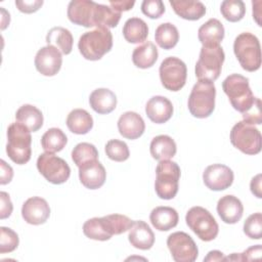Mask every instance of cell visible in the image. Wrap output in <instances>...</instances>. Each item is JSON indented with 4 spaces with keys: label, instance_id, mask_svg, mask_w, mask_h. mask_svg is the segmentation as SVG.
Segmentation results:
<instances>
[{
    "label": "cell",
    "instance_id": "cell-1",
    "mask_svg": "<svg viewBox=\"0 0 262 262\" xmlns=\"http://www.w3.org/2000/svg\"><path fill=\"white\" fill-rule=\"evenodd\" d=\"M67 13L71 23L85 28H115L121 18V13L111 6L98 4L91 0L71 1Z\"/></svg>",
    "mask_w": 262,
    "mask_h": 262
},
{
    "label": "cell",
    "instance_id": "cell-2",
    "mask_svg": "<svg viewBox=\"0 0 262 262\" xmlns=\"http://www.w3.org/2000/svg\"><path fill=\"white\" fill-rule=\"evenodd\" d=\"M113 47V35L105 27L85 32L79 39L78 48L85 59L99 60Z\"/></svg>",
    "mask_w": 262,
    "mask_h": 262
},
{
    "label": "cell",
    "instance_id": "cell-3",
    "mask_svg": "<svg viewBox=\"0 0 262 262\" xmlns=\"http://www.w3.org/2000/svg\"><path fill=\"white\" fill-rule=\"evenodd\" d=\"M31 131L19 124L12 123L7 129L6 152L9 159L17 165L27 164L32 155Z\"/></svg>",
    "mask_w": 262,
    "mask_h": 262
},
{
    "label": "cell",
    "instance_id": "cell-4",
    "mask_svg": "<svg viewBox=\"0 0 262 262\" xmlns=\"http://www.w3.org/2000/svg\"><path fill=\"white\" fill-rule=\"evenodd\" d=\"M222 89L232 107L242 114L248 112L256 100L250 88L249 79L239 74H231L226 77L222 82Z\"/></svg>",
    "mask_w": 262,
    "mask_h": 262
},
{
    "label": "cell",
    "instance_id": "cell-5",
    "mask_svg": "<svg viewBox=\"0 0 262 262\" xmlns=\"http://www.w3.org/2000/svg\"><path fill=\"white\" fill-rule=\"evenodd\" d=\"M216 88L214 82L199 80L192 87L188 97V111L198 118H208L215 108Z\"/></svg>",
    "mask_w": 262,
    "mask_h": 262
},
{
    "label": "cell",
    "instance_id": "cell-6",
    "mask_svg": "<svg viewBox=\"0 0 262 262\" xmlns=\"http://www.w3.org/2000/svg\"><path fill=\"white\" fill-rule=\"evenodd\" d=\"M233 52L248 72H255L261 67V48L258 38L249 32L241 33L233 42Z\"/></svg>",
    "mask_w": 262,
    "mask_h": 262
},
{
    "label": "cell",
    "instance_id": "cell-7",
    "mask_svg": "<svg viewBox=\"0 0 262 262\" xmlns=\"http://www.w3.org/2000/svg\"><path fill=\"white\" fill-rule=\"evenodd\" d=\"M155 190L162 200H172L178 192L180 167L170 160L160 161L156 168Z\"/></svg>",
    "mask_w": 262,
    "mask_h": 262
},
{
    "label": "cell",
    "instance_id": "cell-8",
    "mask_svg": "<svg viewBox=\"0 0 262 262\" xmlns=\"http://www.w3.org/2000/svg\"><path fill=\"white\" fill-rule=\"evenodd\" d=\"M225 59L223 48L218 46H203L195 63V76L199 80L214 82L221 74Z\"/></svg>",
    "mask_w": 262,
    "mask_h": 262
},
{
    "label": "cell",
    "instance_id": "cell-9",
    "mask_svg": "<svg viewBox=\"0 0 262 262\" xmlns=\"http://www.w3.org/2000/svg\"><path fill=\"white\" fill-rule=\"evenodd\" d=\"M185 221L187 226L204 242H211L218 234L219 226L215 218L203 207L190 208L185 215Z\"/></svg>",
    "mask_w": 262,
    "mask_h": 262
},
{
    "label": "cell",
    "instance_id": "cell-10",
    "mask_svg": "<svg viewBox=\"0 0 262 262\" xmlns=\"http://www.w3.org/2000/svg\"><path fill=\"white\" fill-rule=\"evenodd\" d=\"M261 133L252 124L237 122L230 131L231 144L246 155H257L261 151Z\"/></svg>",
    "mask_w": 262,
    "mask_h": 262
},
{
    "label": "cell",
    "instance_id": "cell-11",
    "mask_svg": "<svg viewBox=\"0 0 262 262\" xmlns=\"http://www.w3.org/2000/svg\"><path fill=\"white\" fill-rule=\"evenodd\" d=\"M37 169L47 181L53 184L64 183L71 175L70 166L63 159L46 151L38 157Z\"/></svg>",
    "mask_w": 262,
    "mask_h": 262
},
{
    "label": "cell",
    "instance_id": "cell-12",
    "mask_svg": "<svg viewBox=\"0 0 262 262\" xmlns=\"http://www.w3.org/2000/svg\"><path fill=\"white\" fill-rule=\"evenodd\" d=\"M162 85L170 91H179L186 82V64L178 57L169 56L165 58L159 69Z\"/></svg>",
    "mask_w": 262,
    "mask_h": 262
},
{
    "label": "cell",
    "instance_id": "cell-13",
    "mask_svg": "<svg viewBox=\"0 0 262 262\" xmlns=\"http://www.w3.org/2000/svg\"><path fill=\"white\" fill-rule=\"evenodd\" d=\"M167 246L176 262H193L199 255L198 247L192 237L183 231L171 233L167 238Z\"/></svg>",
    "mask_w": 262,
    "mask_h": 262
},
{
    "label": "cell",
    "instance_id": "cell-14",
    "mask_svg": "<svg viewBox=\"0 0 262 262\" xmlns=\"http://www.w3.org/2000/svg\"><path fill=\"white\" fill-rule=\"evenodd\" d=\"M62 63L61 52L52 45H47L38 50L35 56V67L37 71L47 77L56 75Z\"/></svg>",
    "mask_w": 262,
    "mask_h": 262
},
{
    "label": "cell",
    "instance_id": "cell-15",
    "mask_svg": "<svg viewBox=\"0 0 262 262\" xmlns=\"http://www.w3.org/2000/svg\"><path fill=\"white\" fill-rule=\"evenodd\" d=\"M232 170L222 164H213L208 166L203 173L205 185L215 191H220L231 186L233 182Z\"/></svg>",
    "mask_w": 262,
    "mask_h": 262
},
{
    "label": "cell",
    "instance_id": "cell-16",
    "mask_svg": "<svg viewBox=\"0 0 262 262\" xmlns=\"http://www.w3.org/2000/svg\"><path fill=\"white\" fill-rule=\"evenodd\" d=\"M21 216L29 224H43L50 216L49 205L46 200L40 196H32L24 203L21 207Z\"/></svg>",
    "mask_w": 262,
    "mask_h": 262
},
{
    "label": "cell",
    "instance_id": "cell-17",
    "mask_svg": "<svg viewBox=\"0 0 262 262\" xmlns=\"http://www.w3.org/2000/svg\"><path fill=\"white\" fill-rule=\"evenodd\" d=\"M79 168L80 182L88 189L101 187L106 179V172L98 160H91L82 164Z\"/></svg>",
    "mask_w": 262,
    "mask_h": 262
},
{
    "label": "cell",
    "instance_id": "cell-18",
    "mask_svg": "<svg viewBox=\"0 0 262 262\" xmlns=\"http://www.w3.org/2000/svg\"><path fill=\"white\" fill-rule=\"evenodd\" d=\"M173 104L165 96H152L145 104V113L148 119L156 124H163L173 115Z\"/></svg>",
    "mask_w": 262,
    "mask_h": 262
},
{
    "label": "cell",
    "instance_id": "cell-19",
    "mask_svg": "<svg viewBox=\"0 0 262 262\" xmlns=\"http://www.w3.org/2000/svg\"><path fill=\"white\" fill-rule=\"evenodd\" d=\"M217 213L224 223L234 224L242 219L244 207L239 199L232 194H227L219 199Z\"/></svg>",
    "mask_w": 262,
    "mask_h": 262
},
{
    "label": "cell",
    "instance_id": "cell-20",
    "mask_svg": "<svg viewBox=\"0 0 262 262\" xmlns=\"http://www.w3.org/2000/svg\"><path fill=\"white\" fill-rule=\"evenodd\" d=\"M118 130L123 137L133 140L143 134L145 124L141 116L137 113L126 112L118 120Z\"/></svg>",
    "mask_w": 262,
    "mask_h": 262
},
{
    "label": "cell",
    "instance_id": "cell-21",
    "mask_svg": "<svg viewBox=\"0 0 262 262\" xmlns=\"http://www.w3.org/2000/svg\"><path fill=\"white\" fill-rule=\"evenodd\" d=\"M128 239L136 249L149 250L154 246L155 234L146 222L136 220L129 229Z\"/></svg>",
    "mask_w": 262,
    "mask_h": 262
},
{
    "label": "cell",
    "instance_id": "cell-22",
    "mask_svg": "<svg viewBox=\"0 0 262 262\" xmlns=\"http://www.w3.org/2000/svg\"><path fill=\"white\" fill-rule=\"evenodd\" d=\"M90 106L100 115L112 113L117 106L116 94L107 88H98L91 92L89 96Z\"/></svg>",
    "mask_w": 262,
    "mask_h": 262
},
{
    "label": "cell",
    "instance_id": "cell-23",
    "mask_svg": "<svg viewBox=\"0 0 262 262\" xmlns=\"http://www.w3.org/2000/svg\"><path fill=\"white\" fill-rule=\"evenodd\" d=\"M198 37L203 46H218L224 38V27L217 18H210L200 27Z\"/></svg>",
    "mask_w": 262,
    "mask_h": 262
},
{
    "label": "cell",
    "instance_id": "cell-24",
    "mask_svg": "<svg viewBox=\"0 0 262 262\" xmlns=\"http://www.w3.org/2000/svg\"><path fill=\"white\" fill-rule=\"evenodd\" d=\"M152 226L160 231H168L178 224L177 211L171 207H156L149 215Z\"/></svg>",
    "mask_w": 262,
    "mask_h": 262
},
{
    "label": "cell",
    "instance_id": "cell-25",
    "mask_svg": "<svg viewBox=\"0 0 262 262\" xmlns=\"http://www.w3.org/2000/svg\"><path fill=\"white\" fill-rule=\"evenodd\" d=\"M169 3L178 16L187 20H198L206 14V6L201 1L170 0Z\"/></svg>",
    "mask_w": 262,
    "mask_h": 262
},
{
    "label": "cell",
    "instance_id": "cell-26",
    "mask_svg": "<svg viewBox=\"0 0 262 262\" xmlns=\"http://www.w3.org/2000/svg\"><path fill=\"white\" fill-rule=\"evenodd\" d=\"M150 155L155 160H170L176 154L177 147L174 139L168 135H158L152 138L149 145Z\"/></svg>",
    "mask_w": 262,
    "mask_h": 262
},
{
    "label": "cell",
    "instance_id": "cell-27",
    "mask_svg": "<svg viewBox=\"0 0 262 262\" xmlns=\"http://www.w3.org/2000/svg\"><path fill=\"white\" fill-rule=\"evenodd\" d=\"M15 119L31 132L38 131L43 126L44 120L42 112L32 104L21 105L15 113Z\"/></svg>",
    "mask_w": 262,
    "mask_h": 262
},
{
    "label": "cell",
    "instance_id": "cell-28",
    "mask_svg": "<svg viewBox=\"0 0 262 262\" xmlns=\"http://www.w3.org/2000/svg\"><path fill=\"white\" fill-rule=\"evenodd\" d=\"M67 126L72 133L83 135L92 129L93 119L87 111L75 108L68 115Z\"/></svg>",
    "mask_w": 262,
    "mask_h": 262
},
{
    "label": "cell",
    "instance_id": "cell-29",
    "mask_svg": "<svg viewBox=\"0 0 262 262\" xmlns=\"http://www.w3.org/2000/svg\"><path fill=\"white\" fill-rule=\"evenodd\" d=\"M46 42L48 45L56 47L61 54L68 55L73 49V35L72 33L62 27H54L50 29L46 35Z\"/></svg>",
    "mask_w": 262,
    "mask_h": 262
},
{
    "label": "cell",
    "instance_id": "cell-30",
    "mask_svg": "<svg viewBox=\"0 0 262 262\" xmlns=\"http://www.w3.org/2000/svg\"><path fill=\"white\" fill-rule=\"evenodd\" d=\"M123 36L129 43H142L148 36V27L146 23L139 17L128 18L123 27Z\"/></svg>",
    "mask_w": 262,
    "mask_h": 262
},
{
    "label": "cell",
    "instance_id": "cell-31",
    "mask_svg": "<svg viewBox=\"0 0 262 262\" xmlns=\"http://www.w3.org/2000/svg\"><path fill=\"white\" fill-rule=\"evenodd\" d=\"M158 56L159 53L156 45L150 41H146L134 48L132 61L139 69H148L156 63Z\"/></svg>",
    "mask_w": 262,
    "mask_h": 262
},
{
    "label": "cell",
    "instance_id": "cell-32",
    "mask_svg": "<svg viewBox=\"0 0 262 262\" xmlns=\"http://www.w3.org/2000/svg\"><path fill=\"white\" fill-rule=\"evenodd\" d=\"M155 39L157 44L166 50L172 49L176 46L179 40V33L177 28L171 23L161 24L155 33Z\"/></svg>",
    "mask_w": 262,
    "mask_h": 262
},
{
    "label": "cell",
    "instance_id": "cell-33",
    "mask_svg": "<svg viewBox=\"0 0 262 262\" xmlns=\"http://www.w3.org/2000/svg\"><path fill=\"white\" fill-rule=\"evenodd\" d=\"M68 142V137L59 128L48 129L41 138V145L46 152L60 151Z\"/></svg>",
    "mask_w": 262,
    "mask_h": 262
},
{
    "label": "cell",
    "instance_id": "cell-34",
    "mask_svg": "<svg viewBox=\"0 0 262 262\" xmlns=\"http://www.w3.org/2000/svg\"><path fill=\"white\" fill-rule=\"evenodd\" d=\"M104 227L110 235L122 234L125 231L129 230L133 224V220L129 217L121 214H111L101 217Z\"/></svg>",
    "mask_w": 262,
    "mask_h": 262
},
{
    "label": "cell",
    "instance_id": "cell-35",
    "mask_svg": "<svg viewBox=\"0 0 262 262\" xmlns=\"http://www.w3.org/2000/svg\"><path fill=\"white\" fill-rule=\"evenodd\" d=\"M220 11L226 20L236 23L244 18L246 6L242 0H225L221 3Z\"/></svg>",
    "mask_w": 262,
    "mask_h": 262
},
{
    "label": "cell",
    "instance_id": "cell-36",
    "mask_svg": "<svg viewBox=\"0 0 262 262\" xmlns=\"http://www.w3.org/2000/svg\"><path fill=\"white\" fill-rule=\"evenodd\" d=\"M83 232L84 234L91 239L95 241H108L112 236L107 233L104 224L102 222L101 217H94L91 219H88L83 224Z\"/></svg>",
    "mask_w": 262,
    "mask_h": 262
},
{
    "label": "cell",
    "instance_id": "cell-37",
    "mask_svg": "<svg viewBox=\"0 0 262 262\" xmlns=\"http://www.w3.org/2000/svg\"><path fill=\"white\" fill-rule=\"evenodd\" d=\"M72 160L77 167H80L82 164L88 161L98 160V151L93 144L88 142H81L73 148Z\"/></svg>",
    "mask_w": 262,
    "mask_h": 262
},
{
    "label": "cell",
    "instance_id": "cell-38",
    "mask_svg": "<svg viewBox=\"0 0 262 262\" xmlns=\"http://www.w3.org/2000/svg\"><path fill=\"white\" fill-rule=\"evenodd\" d=\"M104 150L108 159L115 162H124L130 156V151L126 142L119 139L108 140L104 146Z\"/></svg>",
    "mask_w": 262,
    "mask_h": 262
},
{
    "label": "cell",
    "instance_id": "cell-39",
    "mask_svg": "<svg viewBox=\"0 0 262 262\" xmlns=\"http://www.w3.org/2000/svg\"><path fill=\"white\" fill-rule=\"evenodd\" d=\"M245 234L252 239L262 237V214L260 212L250 215L244 223Z\"/></svg>",
    "mask_w": 262,
    "mask_h": 262
},
{
    "label": "cell",
    "instance_id": "cell-40",
    "mask_svg": "<svg viewBox=\"0 0 262 262\" xmlns=\"http://www.w3.org/2000/svg\"><path fill=\"white\" fill-rule=\"evenodd\" d=\"M0 232H1L0 253L4 254V253L13 252L17 248L19 243L17 233L11 228L4 227V226L0 228Z\"/></svg>",
    "mask_w": 262,
    "mask_h": 262
},
{
    "label": "cell",
    "instance_id": "cell-41",
    "mask_svg": "<svg viewBox=\"0 0 262 262\" xmlns=\"http://www.w3.org/2000/svg\"><path fill=\"white\" fill-rule=\"evenodd\" d=\"M141 11L149 18H159L165 12V5L161 0H144L141 3Z\"/></svg>",
    "mask_w": 262,
    "mask_h": 262
},
{
    "label": "cell",
    "instance_id": "cell-42",
    "mask_svg": "<svg viewBox=\"0 0 262 262\" xmlns=\"http://www.w3.org/2000/svg\"><path fill=\"white\" fill-rule=\"evenodd\" d=\"M243 121L252 125H260L262 123V113H261V100L256 97L253 106L246 113L243 114Z\"/></svg>",
    "mask_w": 262,
    "mask_h": 262
},
{
    "label": "cell",
    "instance_id": "cell-43",
    "mask_svg": "<svg viewBox=\"0 0 262 262\" xmlns=\"http://www.w3.org/2000/svg\"><path fill=\"white\" fill-rule=\"evenodd\" d=\"M43 5V0H16L15 6L20 12L24 13H33L39 10Z\"/></svg>",
    "mask_w": 262,
    "mask_h": 262
},
{
    "label": "cell",
    "instance_id": "cell-44",
    "mask_svg": "<svg viewBox=\"0 0 262 262\" xmlns=\"http://www.w3.org/2000/svg\"><path fill=\"white\" fill-rule=\"evenodd\" d=\"M0 200H1V206H0V218L5 219L8 218L13 210L12 203L10 201L9 194L5 191L0 192Z\"/></svg>",
    "mask_w": 262,
    "mask_h": 262
},
{
    "label": "cell",
    "instance_id": "cell-45",
    "mask_svg": "<svg viewBox=\"0 0 262 262\" xmlns=\"http://www.w3.org/2000/svg\"><path fill=\"white\" fill-rule=\"evenodd\" d=\"M0 166H1L0 184L4 185V184H7L11 181V179L13 177V170L8 164H6V162L4 160L0 161Z\"/></svg>",
    "mask_w": 262,
    "mask_h": 262
},
{
    "label": "cell",
    "instance_id": "cell-46",
    "mask_svg": "<svg viewBox=\"0 0 262 262\" xmlns=\"http://www.w3.org/2000/svg\"><path fill=\"white\" fill-rule=\"evenodd\" d=\"M261 253H262L261 245H256V246H253L251 248H248L244 253L241 254L242 261H244V260L249 261V260H254V259H260Z\"/></svg>",
    "mask_w": 262,
    "mask_h": 262
},
{
    "label": "cell",
    "instance_id": "cell-47",
    "mask_svg": "<svg viewBox=\"0 0 262 262\" xmlns=\"http://www.w3.org/2000/svg\"><path fill=\"white\" fill-rule=\"evenodd\" d=\"M111 7L113 9H115L116 11L118 12H122V11H128L130 10L134 4H135V1H131V0H120V1H117V0H111L108 1Z\"/></svg>",
    "mask_w": 262,
    "mask_h": 262
},
{
    "label": "cell",
    "instance_id": "cell-48",
    "mask_svg": "<svg viewBox=\"0 0 262 262\" xmlns=\"http://www.w3.org/2000/svg\"><path fill=\"white\" fill-rule=\"evenodd\" d=\"M261 174H257L255 177L252 178L251 183H250V188L252 193L258 198L261 199L262 198V191H261Z\"/></svg>",
    "mask_w": 262,
    "mask_h": 262
},
{
    "label": "cell",
    "instance_id": "cell-49",
    "mask_svg": "<svg viewBox=\"0 0 262 262\" xmlns=\"http://www.w3.org/2000/svg\"><path fill=\"white\" fill-rule=\"evenodd\" d=\"M207 261H225V257L222 252L218 250H213L208 253V255L204 258V262Z\"/></svg>",
    "mask_w": 262,
    "mask_h": 262
},
{
    "label": "cell",
    "instance_id": "cell-50",
    "mask_svg": "<svg viewBox=\"0 0 262 262\" xmlns=\"http://www.w3.org/2000/svg\"><path fill=\"white\" fill-rule=\"evenodd\" d=\"M252 5H253V17L255 18V20L258 24V26H261V21H260V17H261V12H260L261 1H253Z\"/></svg>",
    "mask_w": 262,
    "mask_h": 262
}]
</instances>
